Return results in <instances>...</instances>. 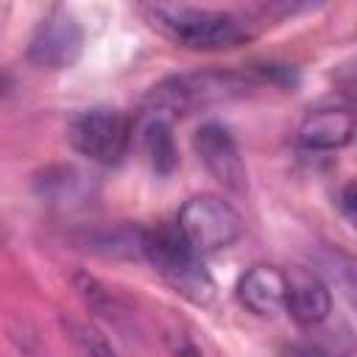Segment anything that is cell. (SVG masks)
Masks as SVG:
<instances>
[{
    "label": "cell",
    "instance_id": "cell-6",
    "mask_svg": "<svg viewBox=\"0 0 357 357\" xmlns=\"http://www.w3.org/2000/svg\"><path fill=\"white\" fill-rule=\"evenodd\" d=\"M84 47V31L70 11L47 14L28 45V59L42 70H64L78 61Z\"/></svg>",
    "mask_w": 357,
    "mask_h": 357
},
{
    "label": "cell",
    "instance_id": "cell-8",
    "mask_svg": "<svg viewBox=\"0 0 357 357\" xmlns=\"http://www.w3.org/2000/svg\"><path fill=\"white\" fill-rule=\"evenodd\" d=\"M351 137H354V114L349 109H335V106L310 112L296 131L298 145L307 151H337L349 145Z\"/></svg>",
    "mask_w": 357,
    "mask_h": 357
},
{
    "label": "cell",
    "instance_id": "cell-12",
    "mask_svg": "<svg viewBox=\"0 0 357 357\" xmlns=\"http://www.w3.org/2000/svg\"><path fill=\"white\" fill-rule=\"evenodd\" d=\"M75 290H78V296L86 301V307L89 310H95L98 315H106V318H117V312H120V304H117V298L95 279V276H89V273H75Z\"/></svg>",
    "mask_w": 357,
    "mask_h": 357
},
{
    "label": "cell",
    "instance_id": "cell-7",
    "mask_svg": "<svg viewBox=\"0 0 357 357\" xmlns=\"http://www.w3.org/2000/svg\"><path fill=\"white\" fill-rule=\"evenodd\" d=\"M195 153L201 156V162L206 165V170L229 190H243L245 184V165L243 156L237 151L234 137L229 134L226 126L220 123H204L195 131Z\"/></svg>",
    "mask_w": 357,
    "mask_h": 357
},
{
    "label": "cell",
    "instance_id": "cell-9",
    "mask_svg": "<svg viewBox=\"0 0 357 357\" xmlns=\"http://www.w3.org/2000/svg\"><path fill=\"white\" fill-rule=\"evenodd\" d=\"M287 293V276L279 268L257 265L237 282V298L243 307H248L257 315H273L284 307Z\"/></svg>",
    "mask_w": 357,
    "mask_h": 357
},
{
    "label": "cell",
    "instance_id": "cell-2",
    "mask_svg": "<svg viewBox=\"0 0 357 357\" xmlns=\"http://www.w3.org/2000/svg\"><path fill=\"white\" fill-rule=\"evenodd\" d=\"M142 257L153 271L192 304H209L215 296V282L201 262V254L181 237L173 226H156L142 231Z\"/></svg>",
    "mask_w": 357,
    "mask_h": 357
},
{
    "label": "cell",
    "instance_id": "cell-4",
    "mask_svg": "<svg viewBox=\"0 0 357 357\" xmlns=\"http://www.w3.org/2000/svg\"><path fill=\"white\" fill-rule=\"evenodd\" d=\"M176 229L198 254H209L231 245L243 234V220L229 201L212 192H201L184 201Z\"/></svg>",
    "mask_w": 357,
    "mask_h": 357
},
{
    "label": "cell",
    "instance_id": "cell-13",
    "mask_svg": "<svg viewBox=\"0 0 357 357\" xmlns=\"http://www.w3.org/2000/svg\"><path fill=\"white\" fill-rule=\"evenodd\" d=\"M75 340L81 343L86 357H117L112 343L98 329H92V326H75Z\"/></svg>",
    "mask_w": 357,
    "mask_h": 357
},
{
    "label": "cell",
    "instance_id": "cell-5",
    "mask_svg": "<svg viewBox=\"0 0 357 357\" xmlns=\"http://www.w3.org/2000/svg\"><path fill=\"white\" fill-rule=\"evenodd\" d=\"M67 137L81 156L98 165H117L131 145V120L117 109H86L70 120Z\"/></svg>",
    "mask_w": 357,
    "mask_h": 357
},
{
    "label": "cell",
    "instance_id": "cell-3",
    "mask_svg": "<svg viewBox=\"0 0 357 357\" xmlns=\"http://www.w3.org/2000/svg\"><path fill=\"white\" fill-rule=\"evenodd\" d=\"M245 86H248L245 75L223 73V70L173 75L151 89V112H159L173 120L176 114H190L209 103H220L234 95H243Z\"/></svg>",
    "mask_w": 357,
    "mask_h": 357
},
{
    "label": "cell",
    "instance_id": "cell-15",
    "mask_svg": "<svg viewBox=\"0 0 357 357\" xmlns=\"http://www.w3.org/2000/svg\"><path fill=\"white\" fill-rule=\"evenodd\" d=\"M343 206H346V215L354 218V187L349 184L346 187V195H343Z\"/></svg>",
    "mask_w": 357,
    "mask_h": 357
},
{
    "label": "cell",
    "instance_id": "cell-10",
    "mask_svg": "<svg viewBox=\"0 0 357 357\" xmlns=\"http://www.w3.org/2000/svg\"><path fill=\"white\" fill-rule=\"evenodd\" d=\"M284 310L293 315L301 326L321 324L332 310V293L329 287L312 276V273H296L287 276V293H284Z\"/></svg>",
    "mask_w": 357,
    "mask_h": 357
},
{
    "label": "cell",
    "instance_id": "cell-11",
    "mask_svg": "<svg viewBox=\"0 0 357 357\" xmlns=\"http://www.w3.org/2000/svg\"><path fill=\"white\" fill-rule=\"evenodd\" d=\"M139 142H142V151H145L151 167L159 176H167V173L176 170L178 148H176V139H173V120L170 117H165L159 112H151L139 126Z\"/></svg>",
    "mask_w": 357,
    "mask_h": 357
},
{
    "label": "cell",
    "instance_id": "cell-14",
    "mask_svg": "<svg viewBox=\"0 0 357 357\" xmlns=\"http://www.w3.org/2000/svg\"><path fill=\"white\" fill-rule=\"evenodd\" d=\"M287 357H324V354L318 349H312V346H293L287 351Z\"/></svg>",
    "mask_w": 357,
    "mask_h": 357
},
{
    "label": "cell",
    "instance_id": "cell-1",
    "mask_svg": "<svg viewBox=\"0 0 357 357\" xmlns=\"http://www.w3.org/2000/svg\"><path fill=\"white\" fill-rule=\"evenodd\" d=\"M145 17L167 39H173L181 47H192V50H226V47L243 45L251 36V31L245 28L240 17L229 11H218V8L156 3L145 8Z\"/></svg>",
    "mask_w": 357,
    "mask_h": 357
}]
</instances>
